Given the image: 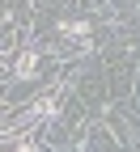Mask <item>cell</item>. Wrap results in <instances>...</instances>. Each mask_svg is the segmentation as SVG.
Instances as JSON below:
<instances>
[{"label": "cell", "instance_id": "obj_1", "mask_svg": "<svg viewBox=\"0 0 140 152\" xmlns=\"http://www.w3.org/2000/svg\"><path fill=\"white\" fill-rule=\"evenodd\" d=\"M85 30H89L85 21H64V34H85Z\"/></svg>", "mask_w": 140, "mask_h": 152}]
</instances>
